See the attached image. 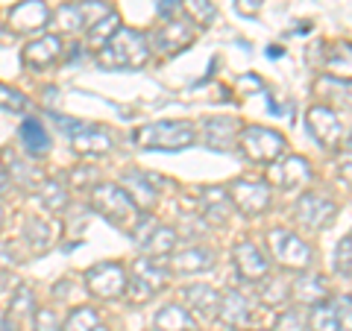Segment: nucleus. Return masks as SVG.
<instances>
[{
	"mask_svg": "<svg viewBox=\"0 0 352 331\" xmlns=\"http://www.w3.org/2000/svg\"><path fill=\"white\" fill-rule=\"evenodd\" d=\"M168 275H170V270L164 267L162 261L141 255L138 261H132V267L126 273V290H124V296L132 305H144V302H150L153 296L164 288V284H168Z\"/></svg>",
	"mask_w": 352,
	"mask_h": 331,
	"instance_id": "nucleus-4",
	"label": "nucleus"
},
{
	"mask_svg": "<svg viewBox=\"0 0 352 331\" xmlns=\"http://www.w3.org/2000/svg\"><path fill=\"white\" fill-rule=\"evenodd\" d=\"M24 238H27V244L36 252H47L53 247V238H56V229H53L44 217L30 214L24 220Z\"/></svg>",
	"mask_w": 352,
	"mask_h": 331,
	"instance_id": "nucleus-29",
	"label": "nucleus"
},
{
	"mask_svg": "<svg viewBox=\"0 0 352 331\" xmlns=\"http://www.w3.org/2000/svg\"><path fill=\"white\" fill-rule=\"evenodd\" d=\"M62 56V38L59 36H38L36 41H30L24 47V65L30 71H41V68H50L56 65Z\"/></svg>",
	"mask_w": 352,
	"mask_h": 331,
	"instance_id": "nucleus-18",
	"label": "nucleus"
},
{
	"mask_svg": "<svg viewBox=\"0 0 352 331\" xmlns=\"http://www.w3.org/2000/svg\"><path fill=\"white\" fill-rule=\"evenodd\" d=\"M0 331H18L12 317H0Z\"/></svg>",
	"mask_w": 352,
	"mask_h": 331,
	"instance_id": "nucleus-45",
	"label": "nucleus"
},
{
	"mask_svg": "<svg viewBox=\"0 0 352 331\" xmlns=\"http://www.w3.org/2000/svg\"><path fill=\"white\" fill-rule=\"evenodd\" d=\"M182 9L188 12V18L194 21L197 27H208L217 15V9L212 0H182Z\"/></svg>",
	"mask_w": 352,
	"mask_h": 331,
	"instance_id": "nucleus-34",
	"label": "nucleus"
},
{
	"mask_svg": "<svg viewBox=\"0 0 352 331\" xmlns=\"http://www.w3.org/2000/svg\"><path fill=\"white\" fill-rule=\"evenodd\" d=\"M120 30V15H118V9H112L106 18H100L97 24L85 32V41H88V47H94V50H100L103 44L115 36V32Z\"/></svg>",
	"mask_w": 352,
	"mask_h": 331,
	"instance_id": "nucleus-31",
	"label": "nucleus"
},
{
	"mask_svg": "<svg viewBox=\"0 0 352 331\" xmlns=\"http://www.w3.org/2000/svg\"><path fill=\"white\" fill-rule=\"evenodd\" d=\"M308 129H311V135L317 138V144L326 147V150H340L346 147V126L340 115L335 112L332 106H311L308 109Z\"/></svg>",
	"mask_w": 352,
	"mask_h": 331,
	"instance_id": "nucleus-9",
	"label": "nucleus"
},
{
	"mask_svg": "<svg viewBox=\"0 0 352 331\" xmlns=\"http://www.w3.org/2000/svg\"><path fill=\"white\" fill-rule=\"evenodd\" d=\"M335 270L344 275V279H349V273H352V240H349V235H346V238H340V244H338V252H335Z\"/></svg>",
	"mask_w": 352,
	"mask_h": 331,
	"instance_id": "nucleus-40",
	"label": "nucleus"
},
{
	"mask_svg": "<svg viewBox=\"0 0 352 331\" xmlns=\"http://www.w3.org/2000/svg\"><path fill=\"white\" fill-rule=\"evenodd\" d=\"M0 223H3V212H0Z\"/></svg>",
	"mask_w": 352,
	"mask_h": 331,
	"instance_id": "nucleus-49",
	"label": "nucleus"
},
{
	"mask_svg": "<svg viewBox=\"0 0 352 331\" xmlns=\"http://www.w3.org/2000/svg\"><path fill=\"white\" fill-rule=\"evenodd\" d=\"M15 36H12V30H9V27H3V24H0V47H3V44H9V41H12Z\"/></svg>",
	"mask_w": 352,
	"mask_h": 331,
	"instance_id": "nucleus-46",
	"label": "nucleus"
},
{
	"mask_svg": "<svg viewBox=\"0 0 352 331\" xmlns=\"http://www.w3.org/2000/svg\"><path fill=\"white\" fill-rule=\"evenodd\" d=\"M241 138V150L244 156L256 164H273L276 159L285 156V135L276 129H267V126H244L238 132Z\"/></svg>",
	"mask_w": 352,
	"mask_h": 331,
	"instance_id": "nucleus-6",
	"label": "nucleus"
},
{
	"mask_svg": "<svg viewBox=\"0 0 352 331\" xmlns=\"http://www.w3.org/2000/svg\"><path fill=\"white\" fill-rule=\"evenodd\" d=\"M94 331H109V328H106V326H97V328H94Z\"/></svg>",
	"mask_w": 352,
	"mask_h": 331,
	"instance_id": "nucleus-48",
	"label": "nucleus"
},
{
	"mask_svg": "<svg viewBox=\"0 0 352 331\" xmlns=\"http://www.w3.org/2000/svg\"><path fill=\"white\" fill-rule=\"evenodd\" d=\"M291 296L300 305H317V302H326V296H329V284L323 275H317V273H308L302 275L300 282H294L291 284Z\"/></svg>",
	"mask_w": 352,
	"mask_h": 331,
	"instance_id": "nucleus-26",
	"label": "nucleus"
},
{
	"mask_svg": "<svg viewBox=\"0 0 352 331\" xmlns=\"http://www.w3.org/2000/svg\"><path fill=\"white\" fill-rule=\"evenodd\" d=\"M261 331H270V328H261Z\"/></svg>",
	"mask_w": 352,
	"mask_h": 331,
	"instance_id": "nucleus-50",
	"label": "nucleus"
},
{
	"mask_svg": "<svg viewBox=\"0 0 352 331\" xmlns=\"http://www.w3.org/2000/svg\"><path fill=\"white\" fill-rule=\"evenodd\" d=\"M232 255H235L238 273L244 275L247 282H264L270 275V261L261 255V249L252 244V240H238Z\"/></svg>",
	"mask_w": 352,
	"mask_h": 331,
	"instance_id": "nucleus-15",
	"label": "nucleus"
},
{
	"mask_svg": "<svg viewBox=\"0 0 352 331\" xmlns=\"http://www.w3.org/2000/svg\"><path fill=\"white\" fill-rule=\"evenodd\" d=\"M132 141L144 150L176 152V150L191 147L197 141V126L188 124V120H159V124H147V126L135 129Z\"/></svg>",
	"mask_w": 352,
	"mask_h": 331,
	"instance_id": "nucleus-3",
	"label": "nucleus"
},
{
	"mask_svg": "<svg viewBox=\"0 0 352 331\" xmlns=\"http://www.w3.org/2000/svg\"><path fill=\"white\" fill-rule=\"evenodd\" d=\"M50 24V9L44 0H21L18 6L9 9V30L12 36H30L41 27Z\"/></svg>",
	"mask_w": 352,
	"mask_h": 331,
	"instance_id": "nucleus-14",
	"label": "nucleus"
},
{
	"mask_svg": "<svg viewBox=\"0 0 352 331\" xmlns=\"http://www.w3.org/2000/svg\"><path fill=\"white\" fill-rule=\"evenodd\" d=\"M120 187H124L126 196L135 203L138 212H150V208L156 205V200H159L156 185H153L150 176L141 173V170H124L120 173Z\"/></svg>",
	"mask_w": 352,
	"mask_h": 331,
	"instance_id": "nucleus-17",
	"label": "nucleus"
},
{
	"mask_svg": "<svg viewBox=\"0 0 352 331\" xmlns=\"http://www.w3.org/2000/svg\"><path fill=\"white\" fill-rule=\"evenodd\" d=\"M3 159H6V164H9V168H3V170H6V176H9V182L24 185V187H36V182L41 179V176H38V170L32 168L30 161L18 159L12 150H3Z\"/></svg>",
	"mask_w": 352,
	"mask_h": 331,
	"instance_id": "nucleus-30",
	"label": "nucleus"
},
{
	"mask_svg": "<svg viewBox=\"0 0 352 331\" xmlns=\"http://www.w3.org/2000/svg\"><path fill=\"white\" fill-rule=\"evenodd\" d=\"M176 240H179V231L170 226H153L144 238L138 240V249L144 252L147 258H164L176 249Z\"/></svg>",
	"mask_w": 352,
	"mask_h": 331,
	"instance_id": "nucleus-22",
	"label": "nucleus"
},
{
	"mask_svg": "<svg viewBox=\"0 0 352 331\" xmlns=\"http://www.w3.org/2000/svg\"><path fill=\"white\" fill-rule=\"evenodd\" d=\"M30 326H32V331H62V319L53 308H38V311L32 314Z\"/></svg>",
	"mask_w": 352,
	"mask_h": 331,
	"instance_id": "nucleus-39",
	"label": "nucleus"
},
{
	"mask_svg": "<svg viewBox=\"0 0 352 331\" xmlns=\"http://www.w3.org/2000/svg\"><path fill=\"white\" fill-rule=\"evenodd\" d=\"M261 299L267 305H282L291 299V284L288 282H279V279H270L267 284L261 288Z\"/></svg>",
	"mask_w": 352,
	"mask_h": 331,
	"instance_id": "nucleus-38",
	"label": "nucleus"
},
{
	"mask_svg": "<svg viewBox=\"0 0 352 331\" xmlns=\"http://www.w3.org/2000/svg\"><path fill=\"white\" fill-rule=\"evenodd\" d=\"M302 326H305L302 314L296 311V308H288V311L279 317V323H276V328H273V331H302Z\"/></svg>",
	"mask_w": 352,
	"mask_h": 331,
	"instance_id": "nucleus-41",
	"label": "nucleus"
},
{
	"mask_svg": "<svg viewBox=\"0 0 352 331\" xmlns=\"http://www.w3.org/2000/svg\"><path fill=\"white\" fill-rule=\"evenodd\" d=\"M71 182L74 185H82V187H94L97 185V173L91 170V168H74V173H71Z\"/></svg>",
	"mask_w": 352,
	"mask_h": 331,
	"instance_id": "nucleus-42",
	"label": "nucleus"
},
{
	"mask_svg": "<svg viewBox=\"0 0 352 331\" xmlns=\"http://www.w3.org/2000/svg\"><path fill=\"white\" fill-rule=\"evenodd\" d=\"M9 191V176H6V170L0 168V196H3Z\"/></svg>",
	"mask_w": 352,
	"mask_h": 331,
	"instance_id": "nucleus-47",
	"label": "nucleus"
},
{
	"mask_svg": "<svg viewBox=\"0 0 352 331\" xmlns=\"http://www.w3.org/2000/svg\"><path fill=\"white\" fill-rule=\"evenodd\" d=\"M56 126L71 135L74 141V150L82 152V156H106L112 150V135L100 126H91V124H82L76 117H59L56 115Z\"/></svg>",
	"mask_w": 352,
	"mask_h": 331,
	"instance_id": "nucleus-8",
	"label": "nucleus"
},
{
	"mask_svg": "<svg viewBox=\"0 0 352 331\" xmlns=\"http://www.w3.org/2000/svg\"><path fill=\"white\" fill-rule=\"evenodd\" d=\"M229 208L232 203H229V194L223 187H203L200 191V212L208 223H226Z\"/></svg>",
	"mask_w": 352,
	"mask_h": 331,
	"instance_id": "nucleus-27",
	"label": "nucleus"
},
{
	"mask_svg": "<svg viewBox=\"0 0 352 331\" xmlns=\"http://www.w3.org/2000/svg\"><path fill=\"white\" fill-rule=\"evenodd\" d=\"M308 323H311V331H344L340 328L338 308L329 302H317L308 308Z\"/></svg>",
	"mask_w": 352,
	"mask_h": 331,
	"instance_id": "nucleus-32",
	"label": "nucleus"
},
{
	"mask_svg": "<svg viewBox=\"0 0 352 331\" xmlns=\"http://www.w3.org/2000/svg\"><path fill=\"white\" fill-rule=\"evenodd\" d=\"M229 203H232L238 212H244L247 217H258L270 208L273 203V191L267 182L261 179H235L229 185Z\"/></svg>",
	"mask_w": 352,
	"mask_h": 331,
	"instance_id": "nucleus-10",
	"label": "nucleus"
},
{
	"mask_svg": "<svg viewBox=\"0 0 352 331\" xmlns=\"http://www.w3.org/2000/svg\"><path fill=\"white\" fill-rule=\"evenodd\" d=\"M294 214H296V220H300L305 229L320 231V229H326V226H332V223H335L338 205H335L332 200H326L323 194L305 191V194H300V200H296Z\"/></svg>",
	"mask_w": 352,
	"mask_h": 331,
	"instance_id": "nucleus-12",
	"label": "nucleus"
},
{
	"mask_svg": "<svg viewBox=\"0 0 352 331\" xmlns=\"http://www.w3.org/2000/svg\"><path fill=\"white\" fill-rule=\"evenodd\" d=\"M109 12H112V6L103 0H74V3L59 6L50 18L59 27V32H88Z\"/></svg>",
	"mask_w": 352,
	"mask_h": 331,
	"instance_id": "nucleus-7",
	"label": "nucleus"
},
{
	"mask_svg": "<svg viewBox=\"0 0 352 331\" xmlns=\"http://www.w3.org/2000/svg\"><path fill=\"white\" fill-rule=\"evenodd\" d=\"M91 205L97 214L109 220V223L120 231H132L141 220V212L135 208V203H132L124 187L115 182H97L91 187Z\"/></svg>",
	"mask_w": 352,
	"mask_h": 331,
	"instance_id": "nucleus-2",
	"label": "nucleus"
},
{
	"mask_svg": "<svg viewBox=\"0 0 352 331\" xmlns=\"http://www.w3.org/2000/svg\"><path fill=\"white\" fill-rule=\"evenodd\" d=\"M32 314H36V296H32V290L24 284V288H18V293L12 296L9 317L12 319H32Z\"/></svg>",
	"mask_w": 352,
	"mask_h": 331,
	"instance_id": "nucleus-35",
	"label": "nucleus"
},
{
	"mask_svg": "<svg viewBox=\"0 0 352 331\" xmlns=\"http://www.w3.org/2000/svg\"><path fill=\"white\" fill-rule=\"evenodd\" d=\"M212 267H214V252L208 247H188L170 255V273H179V275L208 273Z\"/></svg>",
	"mask_w": 352,
	"mask_h": 331,
	"instance_id": "nucleus-20",
	"label": "nucleus"
},
{
	"mask_svg": "<svg viewBox=\"0 0 352 331\" xmlns=\"http://www.w3.org/2000/svg\"><path fill=\"white\" fill-rule=\"evenodd\" d=\"M153 331H197V323L182 305L170 302L159 308L156 317H153Z\"/></svg>",
	"mask_w": 352,
	"mask_h": 331,
	"instance_id": "nucleus-25",
	"label": "nucleus"
},
{
	"mask_svg": "<svg viewBox=\"0 0 352 331\" xmlns=\"http://www.w3.org/2000/svg\"><path fill=\"white\" fill-rule=\"evenodd\" d=\"M0 109H6V112H15V115H18V112H27L30 100L18 91V88L0 82Z\"/></svg>",
	"mask_w": 352,
	"mask_h": 331,
	"instance_id": "nucleus-37",
	"label": "nucleus"
},
{
	"mask_svg": "<svg viewBox=\"0 0 352 331\" xmlns=\"http://www.w3.org/2000/svg\"><path fill=\"white\" fill-rule=\"evenodd\" d=\"M97 326H100V317H97L94 308H74V311L68 314V319L62 323V331H94Z\"/></svg>",
	"mask_w": 352,
	"mask_h": 331,
	"instance_id": "nucleus-33",
	"label": "nucleus"
},
{
	"mask_svg": "<svg viewBox=\"0 0 352 331\" xmlns=\"http://www.w3.org/2000/svg\"><path fill=\"white\" fill-rule=\"evenodd\" d=\"M185 299V311L191 317H203V319H214L217 317V305H220V293L212 288V284H191V288L182 290Z\"/></svg>",
	"mask_w": 352,
	"mask_h": 331,
	"instance_id": "nucleus-19",
	"label": "nucleus"
},
{
	"mask_svg": "<svg viewBox=\"0 0 352 331\" xmlns=\"http://www.w3.org/2000/svg\"><path fill=\"white\" fill-rule=\"evenodd\" d=\"M191 41H194V27L185 24V21H176V18H170L168 27H162L156 32V44L164 53H179L182 47H188Z\"/></svg>",
	"mask_w": 352,
	"mask_h": 331,
	"instance_id": "nucleus-24",
	"label": "nucleus"
},
{
	"mask_svg": "<svg viewBox=\"0 0 352 331\" xmlns=\"http://www.w3.org/2000/svg\"><path fill=\"white\" fill-rule=\"evenodd\" d=\"M264 0H238V9L241 12H247V15H256L258 9H261Z\"/></svg>",
	"mask_w": 352,
	"mask_h": 331,
	"instance_id": "nucleus-44",
	"label": "nucleus"
},
{
	"mask_svg": "<svg viewBox=\"0 0 352 331\" xmlns=\"http://www.w3.org/2000/svg\"><path fill=\"white\" fill-rule=\"evenodd\" d=\"M36 196L50 214H62L65 208H68V200H71L68 187H65L59 179H41L36 185Z\"/></svg>",
	"mask_w": 352,
	"mask_h": 331,
	"instance_id": "nucleus-28",
	"label": "nucleus"
},
{
	"mask_svg": "<svg viewBox=\"0 0 352 331\" xmlns=\"http://www.w3.org/2000/svg\"><path fill=\"white\" fill-rule=\"evenodd\" d=\"M217 317L223 319V326L235 328V331H244L250 326V319H252V302L241 290H226L223 296H220Z\"/></svg>",
	"mask_w": 352,
	"mask_h": 331,
	"instance_id": "nucleus-16",
	"label": "nucleus"
},
{
	"mask_svg": "<svg viewBox=\"0 0 352 331\" xmlns=\"http://www.w3.org/2000/svg\"><path fill=\"white\" fill-rule=\"evenodd\" d=\"M176 9H179V0H162V3H159V15L170 18V15H176Z\"/></svg>",
	"mask_w": 352,
	"mask_h": 331,
	"instance_id": "nucleus-43",
	"label": "nucleus"
},
{
	"mask_svg": "<svg viewBox=\"0 0 352 331\" xmlns=\"http://www.w3.org/2000/svg\"><path fill=\"white\" fill-rule=\"evenodd\" d=\"M18 141H21V147L27 150V156H32V159H44L50 152V135H47V129L41 126V120H36V117L21 124Z\"/></svg>",
	"mask_w": 352,
	"mask_h": 331,
	"instance_id": "nucleus-23",
	"label": "nucleus"
},
{
	"mask_svg": "<svg viewBox=\"0 0 352 331\" xmlns=\"http://www.w3.org/2000/svg\"><path fill=\"white\" fill-rule=\"evenodd\" d=\"M85 288L97 299H120L126 290V270L115 261H103V264H94L91 270L85 273Z\"/></svg>",
	"mask_w": 352,
	"mask_h": 331,
	"instance_id": "nucleus-11",
	"label": "nucleus"
},
{
	"mask_svg": "<svg viewBox=\"0 0 352 331\" xmlns=\"http://www.w3.org/2000/svg\"><path fill=\"white\" fill-rule=\"evenodd\" d=\"M150 62V41L144 32L138 30H129V27H120L112 38H109L100 50H97V65L100 68H144Z\"/></svg>",
	"mask_w": 352,
	"mask_h": 331,
	"instance_id": "nucleus-1",
	"label": "nucleus"
},
{
	"mask_svg": "<svg viewBox=\"0 0 352 331\" xmlns=\"http://www.w3.org/2000/svg\"><path fill=\"white\" fill-rule=\"evenodd\" d=\"M329 76H338V80H349L352 73V56H349V44H338V47L329 53Z\"/></svg>",
	"mask_w": 352,
	"mask_h": 331,
	"instance_id": "nucleus-36",
	"label": "nucleus"
},
{
	"mask_svg": "<svg viewBox=\"0 0 352 331\" xmlns=\"http://www.w3.org/2000/svg\"><path fill=\"white\" fill-rule=\"evenodd\" d=\"M311 182V168L302 156H288V159H276L267 168V185L270 187H282V191H302Z\"/></svg>",
	"mask_w": 352,
	"mask_h": 331,
	"instance_id": "nucleus-13",
	"label": "nucleus"
},
{
	"mask_svg": "<svg viewBox=\"0 0 352 331\" xmlns=\"http://www.w3.org/2000/svg\"><path fill=\"white\" fill-rule=\"evenodd\" d=\"M241 132L235 117H208L203 124V141L212 150H232V141Z\"/></svg>",
	"mask_w": 352,
	"mask_h": 331,
	"instance_id": "nucleus-21",
	"label": "nucleus"
},
{
	"mask_svg": "<svg viewBox=\"0 0 352 331\" xmlns=\"http://www.w3.org/2000/svg\"><path fill=\"white\" fill-rule=\"evenodd\" d=\"M267 247H270L273 261H276L279 267H285V270L305 273L314 264V249L308 247L302 238H296L294 231H288V229H270L267 231Z\"/></svg>",
	"mask_w": 352,
	"mask_h": 331,
	"instance_id": "nucleus-5",
	"label": "nucleus"
}]
</instances>
